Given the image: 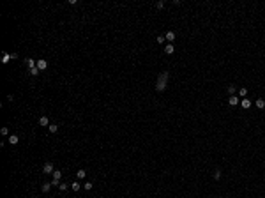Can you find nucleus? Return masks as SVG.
<instances>
[{
  "label": "nucleus",
  "mask_w": 265,
  "mask_h": 198,
  "mask_svg": "<svg viewBox=\"0 0 265 198\" xmlns=\"http://www.w3.org/2000/svg\"><path fill=\"white\" fill-rule=\"evenodd\" d=\"M228 103H230L231 106H235V104L239 103V99H237V96H230V99H228Z\"/></svg>",
  "instance_id": "obj_10"
},
{
  "label": "nucleus",
  "mask_w": 265,
  "mask_h": 198,
  "mask_svg": "<svg viewBox=\"0 0 265 198\" xmlns=\"http://www.w3.org/2000/svg\"><path fill=\"white\" fill-rule=\"evenodd\" d=\"M173 51H175V48H173V44H170V42H168V44L164 46V53H168V55H172Z\"/></svg>",
  "instance_id": "obj_5"
},
{
  "label": "nucleus",
  "mask_w": 265,
  "mask_h": 198,
  "mask_svg": "<svg viewBox=\"0 0 265 198\" xmlns=\"http://www.w3.org/2000/svg\"><path fill=\"white\" fill-rule=\"evenodd\" d=\"M164 39L170 41V42H172V41H175V32H173V30H168V32H166V36H164Z\"/></svg>",
  "instance_id": "obj_4"
},
{
  "label": "nucleus",
  "mask_w": 265,
  "mask_h": 198,
  "mask_svg": "<svg viewBox=\"0 0 265 198\" xmlns=\"http://www.w3.org/2000/svg\"><path fill=\"white\" fill-rule=\"evenodd\" d=\"M39 126H50L48 117H39Z\"/></svg>",
  "instance_id": "obj_8"
},
{
  "label": "nucleus",
  "mask_w": 265,
  "mask_h": 198,
  "mask_svg": "<svg viewBox=\"0 0 265 198\" xmlns=\"http://www.w3.org/2000/svg\"><path fill=\"white\" fill-rule=\"evenodd\" d=\"M92 186H94L92 182H85V189H87V191H90V189H92Z\"/></svg>",
  "instance_id": "obj_21"
},
{
  "label": "nucleus",
  "mask_w": 265,
  "mask_h": 198,
  "mask_svg": "<svg viewBox=\"0 0 265 198\" xmlns=\"http://www.w3.org/2000/svg\"><path fill=\"white\" fill-rule=\"evenodd\" d=\"M48 131H50V133H57V131H58V126H57V124H50V126H48Z\"/></svg>",
  "instance_id": "obj_11"
},
{
  "label": "nucleus",
  "mask_w": 265,
  "mask_h": 198,
  "mask_svg": "<svg viewBox=\"0 0 265 198\" xmlns=\"http://www.w3.org/2000/svg\"><path fill=\"white\" fill-rule=\"evenodd\" d=\"M240 104H242V108H244V110L251 108V101H249V99H242V103H240Z\"/></svg>",
  "instance_id": "obj_9"
},
{
  "label": "nucleus",
  "mask_w": 265,
  "mask_h": 198,
  "mask_svg": "<svg viewBox=\"0 0 265 198\" xmlns=\"http://www.w3.org/2000/svg\"><path fill=\"white\" fill-rule=\"evenodd\" d=\"M76 175H78V179H85L87 172H85V170H78V172H76Z\"/></svg>",
  "instance_id": "obj_15"
},
{
  "label": "nucleus",
  "mask_w": 265,
  "mask_h": 198,
  "mask_svg": "<svg viewBox=\"0 0 265 198\" xmlns=\"http://www.w3.org/2000/svg\"><path fill=\"white\" fill-rule=\"evenodd\" d=\"M71 188H73L74 191H80V188H81V184H80V182H73V184H71Z\"/></svg>",
  "instance_id": "obj_16"
},
{
  "label": "nucleus",
  "mask_w": 265,
  "mask_h": 198,
  "mask_svg": "<svg viewBox=\"0 0 265 198\" xmlns=\"http://www.w3.org/2000/svg\"><path fill=\"white\" fill-rule=\"evenodd\" d=\"M235 90H237V88H235V85H230V87H228V92H230L231 96L235 94Z\"/></svg>",
  "instance_id": "obj_18"
},
{
  "label": "nucleus",
  "mask_w": 265,
  "mask_h": 198,
  "mask_svg": "<svg viewBox=\"0 0 265 198\" xmlns=\"http://www.w3.org/2000/svg\"><path fill=\"white\" fill-rule=\"evenodd\" d=\"M50 189H51V182H44V184L41 186V191H42V193H48Z\"/></svg>",
  "instance_id": "obj_6"
},
{
  "label": "nucleus",
  "mask_w": 265,
  "mask_h": 198,
  "mask_svg": "<svg viewBox=\"0 0 265 198\" xmlns=\"http://www.w3.org/2000/svg\"><path fill=\"white\" fill-rule=\"evenodd\" d=\"M46 67H48V62H46L44 58H39L37 60V69L39 71H42V69H46Z\"/></svg>",
  "instance_id": "obj_3"
},
{
  "label": "nucleus",
  "mask_w": 265,
  "mask_h": 198,
  "mask_svg": "<svg viewBox=\"0 0 265 198\" xmlns=\"http://www.w3.org/2000/svg\"><path fill=\"white\" fill-rule=\"evenodd\" d=\"M58 188H60V189H62V191H66V189H67V184H60V186H58Z\"/></svg>",
  "instance_id": "obj_25"
},
{
  "label": "nucleus",
  "mask_w": 265,
  "mask_h": 198,
  "mask_svg": "<svg viewBox=\"0 0 265 198\" xmlns=\"http://www.w3.org/2000/svg\"><path fill=\"white\" fill-rule=\"evenodd\" d=\"M9 60H11V55H9V53H4V55H2V62H4V64H7Z\"/></svg>",
  "instance_id": "obj_14"
},
{
  "label": "nucleus",
  "mask_w": 265,
  "mask_h": 198,
  "mask_svg": "<svg viewBox=\"0 0 265 198\" xmlns=\"http://www.w3.org/2000/svg\"><path fill=\"white\" fill-rule=\"evenodd\" d=\"M155 7H157V9H163V7H164V2H157Z\"/></svg>",
  "instance_id": "obj_22"
},
{
  "label": "nucleus",
  "mask_w": 265,
  "mask_h": 198,
  "mask_svg": "<svg viewBox=\"0 0 265 198\" xmlns=\"http://www.w3.org/2000/svg\"><path fill=\"white\" fill-rule=\"evenodd\" d=\"M256 106H258L260 110H263V108H265V101H263V99H256Z\"/></svg>",
  "instance_id": "obj_13"
},
{
  "label": "nucleus",
  "mask_w": 265,
  "mask_h": 198,
  "mask_svg": "<svg viewBox=\"0 0 265 198\" xmlns=\"http://www.w3.org/2000/svg\"><path fill=\"white\" fill-rule=\"evenodd\" d=\"M157 42H161V44H163V42H164V36H159V37H157Z\"/></svg>",
  "instance_id": "obj_24"
},
{
  "label": "nucleus",
  "mask_w": 265,
  "mask_h": 198,
  "mask_svg": "<svg viewBox=\"0 0 265 198\" xmlns=\"http://www.w3.org/2000/svg\"><path fill=\"white\" fill-rule=\"evenodd\" d=\"M53 179L60 180V179H62V172H60V170H55V172H53Z\"/></svg>",
  "instance_id": "obj_12"
},
{
  "label": "nucleus",
  "mask_w": 265,
  "mask_h": 198,
  "mask_svg": "<svg viewBox=\"0 0 265 198\" xmlns=\"http://www.w3.org/2000/svg\"><path fill=\"white\" fill-rule=\"evenodd\" d=\"M214 179H217V180L221 179V170H219V168H216V172H214Z\"/></svg>",
  "instance_id": "obj_17"
},
{
  "label": "nucleus",
  "mask_w": 265,
  "mask_h": 198,
  "mask_svg": "<svg viewBox=\"0 0 265 198\" xmlns=\"http://www.w3.org/2000/svg\"><path fill=\"white\" fill-rule=\"evenodd\" d=\"M166 81H168V71H163V73L159 74V78H157L155 88H157L159 92H163V90L166 88Z\"/></svg>",
  "instance_id": "obj_1"
},
{
  "label": "nucleus",
  "mask_w": 265,
  "mask_h": 198,
  "mask_svg": "<svg viewBox=\"0 0 265 198\" xmlns=\"http://www.w3.org/2000/svg\"><path fill=\"white\" fill-rule=\"evenodd\" d=\"M30 74H32V76H37V74H39V69H37V67L30 69Z\"/></svg>",
  "instance_id": "obj_19"
},
{
  "label": "nucleus",
  "mask_w": 265,
  "mask_h": 198,
  "mask_svg": "<svg viewBox=\"0 0 265 198\" xmlns=\"http://www.w3.org/2000/svg\"><path fill=\"white\" fill-rule=\"evenodd\" d=\"M18 142H20V138H18L16 134H11V136H9V143H11V145H16Z\"/></svg>",
  "instance_id": "obj_7"
},
{
  "label": "nucleus",
  "mask_w": 265,
  "mask_h": 198,
  "mask_svg": "<svg viewBox=\"0 0 265 198\" xmlns=\"http://www.w3.org/2000/svg\"><path fill=\"white\" fill-rule=\"evenodd\" d=\"M55 172V168H53V164L48 161V163H44V166H42V173H53Z\"/></svg>",
  "instance_id": "obj_2"
},
{
  "label": "nucleus",
  "mask_w": 265,
  "mask_h": 198,
  "mask_svg": "<svg viewBox=\"0 0 265 198\" xmlns=\"http://www.w3.org/2000/svg\"><path fill=\"white\" fill-rule=\"evenodd\" d=\"M0 133H2V134H7V133H9V129H7V127H2V129H0Z\"/></svg>",
  "instance_id": "obj_23"
},
{
  "label": "nucleus",
  "mask_w": 265,
  "mask_h": 198,
  "mask_svg": "<svg viewBox=\"0 0 265 198\" xmlns=\"http://www.w3.org/2000/svg\"><path fill=\"white\" fill-rule=\"evenodd\" d=\"M239 94H240V96H242V97H244V96H246V94H247V88H244V87H242V88H240V90H239Z\"/></svg>",
  "instance_id": "obj_20"
}]
</instances>
